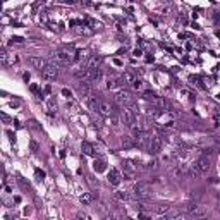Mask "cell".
<instances>
[{"label":"cell","instance_id":"cell-1","mask_svg":"<svg viewBox=\"0 0 220 220\" xmlns=\"http://www.w3.org/2000/svg\"><path fill=\"white\" fill-rule=\"evenodd\" d=\"M57 74H59V65H57V64H47L45 69L41 71V76H43L47 81H54L55 77H57Z\"/></svg>","mask_w":220,"mask_h":220},{"label":"cell","instance_id":"cell-2","mask_svg":"<svg viewBox=\"0 0 220 220\" xmlns=\"http://www.w3.org/2000/svg\"><path fill=\"white\" fill-rule=\"evenodd\" d=\"M187 213H189L191 217H205L206 215V206L199 205V203H196V201H192V203H189V206H187Z\"/></svg>","mask_w":220,"mask_h":220},{"label":"cell","instance_id":"cell-3","mask_svg":"<svg viewBox=\"0 0 220 220\" xmlns=\"http://www.w3.org/2000/svg\"><path fill=\"white\" fill-rule=\"evenodd\" d=\"M54 60L57 62V64L64 65V64H69V62L72 60V55H71V52H69L67 48H64V50H59V52H55Z\"/></svg>","mask_w":220,"mask_h":220},{"label":"cell","instance_id":"cell-4","mask_svg":"<svg viewBox=\"0 0 220 220\" xmlns=\"http://www.w3.org/2000/svg\"><path fill=\"white\" fill-rule=\"evenodd\" d=\"M150 192H151V189H150V186L146 184V182H138V184L134 186V196H136L138 199L139 198H148Z\"/></svg>","mask_w":220,"mask_h":220},{"label":"cell","instance_id":"cell-5","mask_svg":"<svg viewBox=\"0 0 220 220\" xmlns=\"http://www.w3.org/2000/svg\"><path fill=\"white\" fill-rule=\"evenodd\" d=\"M162 146H164V139H162V136H158V134H155V136H151L150 148H148V151H150V155H157L158 151L162 150Z\"/></svg>","mask_w":220,"mask_h":220},{"label":"cell","instance_id":"cell-6","mask_svg":"<svg viewBox=\"0 0 220 220\" xmlns=\"http://www.w3.org/2000/svg\"><path fill=\"white\" fill-rule=\"evenodd\" d=\"M196 165H198V169L203 172V174H206V172L212 169V158L208 157V155H201V157L198 158Z\"/></svg>","mask_w":220,"mask_h":220},{"label":"cell","instance_id":"cell-7","mask_svg":"<svg viewBox=\"0 0 220 220\" xmlns=\"http://www.w3.org/2000/svg\"><path fill=\"white\" fill-rule=\"evenodd\" d=\"M150 141H151V136L148 132H141L139 138L136 139V146L139 150H148L150 148Z\"/></svg>","mask_w":220,"mask_h":220},{"label":"cell","instance_id":"cell-8","mask_svg":"<svg viewBox=\"0 0 220 220\" xmlns=\"http://www.w3.org/2000/svg\"><path fill=\"white\" fill-rule=\"evenodd\" d=\"M28 64L34 69H40V71H43L45 65H47V62L43 60L41 57H28Z\"/></svg>","mask_w":220,"mask_h":220},{"label":"cell","instance_id":"cell-9","mask_svg":"<svg viewBox=\"0 0 220 220\" xmlns=\"http://www.w3.org/2000/svg\"><path fill=\"white\" fill-rule=\"evenodd\" d=\"M115 102L120 103V105H122V103H129L131 102V93L127 91V89H120V91L115 95Z\"/></svg>","mask_w":220,"mask_h":220},{"label":"cell","instance_id":"cell-10","mask_svg":"<svg viewBox=\"0 0 220 220\" xmlns=\"http://www.w3.org/2000/svg\"><path fill=\"white\" fill-rule=\"evenodd\" d=\"M122 120L126 126H131V124L134 122V115H132V110L127 109V107H124L122 109Z\"/></svg>","mask_w":220,"mask_h":220},{"label":"cell","instance_id":"cell-11","mask_svg":"<svg viewBox=\"0 0 220 220\" xmlns=\"http://www.w3.org/2000/svg\"><path fill=\"white\" fill-rule=\"evenodd\" d=\"M109 182L112 186H119V182H120V174H119L117 169H112V170L109 172Z\"/></svg>","mask_w":220,"mask_h":220},{"label":"cell","instance_id":"cell-12","mask_svg":"<svg viewBox=\"0 0 220 220\" xmlns=\"http://www.w3.org/2000/svg\"><path fill=\"white\" fill-rule=\"evenodd\" d=\"M98 112H100L103 117H110V114H112V107H110V103L100 102V105H98Z\"/></svg>","mask_w":220,"mask_h":220},{"label":"cell","instance_id":"cell-13","mask_svg":"<svg viewBox=\"0 0 220 220\" xmlns=\"http://www.w3.org/2000/svg\"><path fill=\"white\" fill-rule=\"evenodd\" d=\"M100 64H102V59H100L98 55H93V57L88 60L86 67H88V69H98V67H100Z\"/></svg>","mask_w":220,"mask_h":220},{"label":"cell","instance_id":"cell-14","mask_svg":"<svg viewBox=\"0 0 220 220\" xmlns=\"http://www.w3.org/2000/svg\"><path fill=\"white\" fill-rule=\"evenodd\" d=\"M141 132H143V129H141V126H139V124H134V122L131 124V136L134 138V139H138Z\"/></svg>","mask_w":220,"mask_h":220},{"label":"cell","instance_id":"cell-15","mask_svg":"<svg viewBox=\"0 0 220 220\" xmlns=\"http://www.w3.org/2000/svg\"><path fill=\"white\" fill-rule=\"evenodd\" d=\"M81 150H82V153H84V155H88V157H95V150H93V146H91L89 143H86V141L81 144Z\"/></svg>","mask_w":220,"mask_h":220},{"label":"cell","instance_id":"cell-16","mask_svg":"<svg viewBox=\"0 0 220 220\" xmlns=\"http://www.w3.org/2000/svg\"><path fill=\"white\" fill-rule=\"evenodd\" d=\"M122 146L124 148H132V146H136V139L132 136H124L122 138Z\"/></svg>","mask_w":220,"mask_h":220},{"label":"cell","instance_id":"cell-17","mask_svg":"<svg viewBox=\"0 0 220 220\" xmlns=\"http://www.w3.org/2000/svg\"><path fill=\"white\" fill-rule=\"evenodd\" d=\"M86 57H88V50H77V52L74 54V60L76 62L86 60Z\"/></svg>","mask_w":220,"mask_h":220},{"label":"cell","instance_id":"cell-18","mask_svg":"<svg viewBox=\"0 0 220 220\" xmlns=\"http://www.w3.org/2000/svg\"><path fill=\"white\" fill-rule=\"evenodd\" d=\"M105 160H102V158H98V160H95V165H93V167H95V170L96 172H103L105 170Z\"/></svg>","mask_w":220,"mask_h":220},{"label":"cell","instance_id":"cell-19","mask_svg":"<svg viewBox=\"0 0 220 220\" xmlns=\"http://www.w3.org/2000/svg\"><path fill=\"white\" fill-rule=\"evenodd\" d=\"M98 105H100V100H98V96H89V107L91 110H98Z\"/></svg>","mask_w":220,"mask_h":220},{"label":"cell","instance_id":"cell-20","mask_svg":"<svg viewBox=\"0 0 220 220\" xmlns=\"http://www.w3.org/2000/svg\"><path fill=\"white\" fill-rule=\"evenodd\" d=\"M79 95L81 96H89V84L88 82H84L79 86Z\"/></svg>","mask_w":220,"mask_h":220},{"label":"cell","instance_id":"cell-21","mask_svg":"<svg viewBox=\"0 0 220 220\" xmlns=\"http://www.w3.org/2000/svg\"><path fill=\"white\" fill-rule=\"evenodd\" d=\"M115 198L119 199V201H127V199H129V194H127L126 191H117L115 192Z\"/></svg>","mask_w":220,"mask_h":220},{"label":"cell","instance_id":"cell-22","mask_svg":"<svg viewBox=\"0 0 220 220\" xmlns=\"http://www.w3.org/2000/svg\"><path fill=\"white\" fill-rule=\"evenodd\" d=\"M77 33H79V34H84V36H91L95 31H93L91 28H88V26H82V29H77Z\"/></svg>","mask_w":220,"mask_h":220},{"label":"cell","instance_id":"cell-23","mask_svg":"<svg viewBox=\"0 0 220 220\" xmlns=\"http://www.w3.org/2000/svg\"><path fill=\"white\" fill-rule=\"evenodd\" d=\"M167 212H169V206H164V205L155 206V213H157V215H165Z\"/></svg>","mask_w":220,"mask_h":220},{"label":"cell","instance_id":"cell-24","mask_svg":"<svg viewBox=\"0 0 220 220\" xmlns=\"http://www.w3.org/2000/svg\"><path fill=\"white\" fill-rule=\"evenodd\" d=\"M124 81L127 82V84H132V82L136 81V77H134L132 72H126V74H124Z\"/></svg>","mask_w":220,"mask_h":220},{"label":"cell","instance_id":"cell-25","mask_svg":"<svg viewBox=\"0 0 220 220\" xmlns=\"http://www.w3.org/2000/svg\"><path fill=\"white\" fill-rule=\"evenodd\" d=\"M91 199H93V196H91V194H88V192H84V194H82L81 198H79V201H81L82 205H88V203L91 201Z\"/></svg>","mask_w":220,"mask_h":220},{"label":"cell","instance_id":"cell-26","mask_svg":"<svg viewBox=\"0 0 220 220\" xmlns=\"http://www.w3.org/2000/svg\"><path fill=\"white\" fill-rule=\"evenodd\" d=\"M157 167H158V162H157V160H151V162H148V169H150V170H155Z\"/></svg>","mask_w":220,"mask_h":220},{"label":"cell","instance_id":"cell-27","mask_svg":"<svg viewBox=\"0 0 220 220\" xmlns=\"http://www.w3.org/2000/svg\"><path fill=\"white\" fill-rule=\"evenodd\" d=\"M144 98H146V100H155V95H153L151 91H144Z\"/></svg>","mask_w":220,"mask_h":220},{"label":"cell","instance_id":"cell-28","mask_svg":"<svg viewBox=\"0 0 220 220\" xmlns=\"http://www.w3.org/2000/svg\"><path fill=\"white\" fill-rule=\"evenodd\" d=\"M132 86H134L136 89H141V88H143V82L139 81V79H136V81L132 82Z\"/></svg>","mask_w":220,"mask_h":220},{"label":"cell","instance_id":"cell-29","mask_svg":"<svg viewBox=\"0 0 220 220\" xmlns=\"http://www.w3.org/2000/svg\"><path fill=\"white\" fill-rule=\"evenodd\" d=\"M88 182H89L91 186H93V187H95V186H98V182H95V179L91 177V175H88Z\"/></svg>","mask_w":220,"mask_h":220},{"label":"cell","instance_id":"cell-30","mask_svg":"<svg viewBox=\"0 0 220 220\" xmlns=\"http://www.w3.org/2000/svg\"><path fill=\"white\" fill-rule=\"evenodd\" d=\"M31 151H38V143L36 141H31Z\"/></svg>","mask_w":220,"mask_h":220},{"label":"cell","instance_id":"cell-31","mask_svg":"<svg viewBox=\"0 0 220 220\" xmlns=\"http://www.w3.org/2000/svg\"><path fill=\"white\" fill-rule=\"evenodd\" d=\"M12 43H21V41H22V38H21V36H12Z\"/></svg>","mask_w":220,"mask_h":220},{"label":"cell","instance_id":"cell-32","mask_svg":"<svg viewBox=\"0 0 220 220\" xmlns=\"http://www.w3.org/2000/svg\"><path fill=\"white\" fill-rule=\"evenodd\" d=\"M48 107H50V109H54V107H55V100H54V98H50V100H48Z\"/></svg>","mask_w":220,"mask_h":220},{"label":"cell","instance_id":"cell-33","mask_svg":"<svg viewBox=\"0 0 220 220\" xmlns=\"http://www.w3.org/2000/svg\"><path fill=\"white\" fill-rule=\"evenodd\" d=\"M62 95L67 96V98H71V91H69V89H62Z\"/></svg>","mask_w":220,"mask_h":220},{"label":"cell","instance_id":"cell-34","mask_svg":"<svg viewBox=\"0 0 220 220\" xmlns=\"http://www.w3.org/2000/svg\"><path fill=\"white\" fill-rule=\"evenodd\" d=\"M110 122L114 124V126H117V124H119V119H117V117H110Z\"/></svg>","mask_w":220,"mask_h":220},{"label":"cell","instance_id":"cell-35","mask_svg":"<svg viewBox=\"0 0 220 220\" xmlns=\"http://www.w3.org/2000/svg\"><path fill=\"white\" fill-rule=\"evenodd\" d=\"M36 175H38V177H41V179L45 177V174H43V172H41L40 169H38V170H36Z\"/></svg>","mask_w":220,"mask_h":220},{"label":"cell","instance_id":"cell-36","mask_svg":"<svg viewBox=\"0 0 220 220\" xmlns=\"http://www.w3.org/2000/svg\"><path fill=\"white\" fill-rule=\"evenodd\" d=\"M2 119H4V120H5V122H10V119H9V117H7L5 114H2Z\"/></svg>","mask_w":220,"mask_h":220},{"label":"cell","instance_id":"cell-37","mask_svg":"<svg viewBox=\"0 0 220 220\" xmlns=\"http://www.w3.org/2000/svg\"><path fill=\"white\" fill-rule=\"evenodd\" d=\"M7 136L10 138V141H14V134H12V132H10V131H9V132H7Z\"/></svg>","mask_w":220,"mask_h":220},{"label":"cell","instance_id":"cell-38","mask_svg":"<svg viewBox=\"0 0 220 220\" xmlns=\"http://www.w3.org/2000/svg\"><path fill=\"white\" fill-rule=\"evenodd\" d=\"M217 98H219V100H220V93H219V95H217Z\"/></svg>","mask_w":220,"mask_h":220}]
</instances>
